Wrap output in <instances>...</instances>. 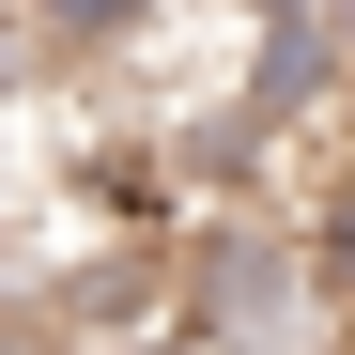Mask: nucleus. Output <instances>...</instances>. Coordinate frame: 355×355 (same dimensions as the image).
Returning <instances> with one entry per match:
<instances>
[{
    "mask_svg": "<svg viewBox=\"0 0 355 355\" xmlns=\"http://www.w3.org/2000/svg\"><path fill=\"white\" fill-rule=\"evenodd\" d=\"M170 324L201 355H355V293L309 248V201H186L170 216Z\"/></svg>",
    "mask_w": 355,
    "mask_h": 355,
    "instance_id": "nucleus-1",
    "label": "nucleus"
},
{
    "mask_svg": "<svg viewBox=\"0 0 355 355\" xmlns=\"http://www.w3.org/2000/svg\"><path fill=\"white\" fill-rule=\"evenodd\" d=\"M31 31L78 62V46H124V31H139V0H31Z\"/></svg>",
    "mask_w": 355,
    "mask_h": 355,
    "instance_id": "nucleus-2",
    "label": "nucleus"
},
{
    "mask_svg": "<svg viewBox=\"0 0 355 355\" xmlns=\"http://www.w3.org/2000/svg\"><path fill=\"white\" fill-rule=\"evenodd\" d=\"M0 355H78L62 324H31V309H0Z\"/></svg>",
    "mask_w": 355,
    "mask_h": 355,
    "instance_id": "nucleus-3",
    "label": "nucleus"
}]
</instances>
